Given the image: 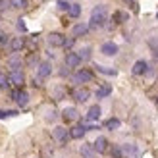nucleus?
<instances>
[{
	"instance_id": "obj_34",
	"label": "nucleus",
	"mask_w": 158,
	"mask_h": 158,
	"mask_svg": "<svg viewBox=\"0 0 158 158\" xmlns=\"http://www.w3.org/2000/svg\"><path fill=\"white\" fill-rule=\"evenodd\" d=\"M8 43V39H6V35L2 33V31H0V44H6Z\"/></svg>"
},
{
	"instance_id": "obj_24",
	"label": "nucleus",
	"mask_w": 158,
	"mask_h": 158,
	"mask_svg": "<svg viewBox=\"0 0 158 158\" xmlns=\"http://www.w3.org/2000/svg\"><path fill=\"white\" fill-rule=\"evenodd\" d=\"M68 14H69V18H79V14H81V6H79V4H72L69 10H68Z\"/></svg>"
},
{
	"instance_id": "obj_11",
	"label": "nucleus",
	"mask_w": 158,
	"mask_h": 158,
	"mask_svg": "<svg viewBox=\"0 0 158 158\" xmlns=\"http://www.w3.org/2000/svg\"><path fill=\"white\" fill-rule=\"evenodd\" d=\"M89 33V25L87 23H77V25H73L72 27V37H83V35H87Z\"/></svg>"
},
{
	"instance_id": "obj_27",
	"label": "nucleus",
	"mask_w": 158,
	"mask_h": 158,
	"mask_svg": "<svg viewBox=\"0 0 158 158\" xmlns=\"http://www.w3.org/2000/svg\"><path fill=\"white\" fill-rule=\"evenodd\" d=\"M97 69H98L100 73H106V75H116L118 73L116 69H110V68H104V66H97Z\"/></svg>"
},
{
	"instance_id": "obj_8",
	"label": "nucleus",
	"mask_w": 158,
	"mask_h": 158,
	"mask_svg": "<svg viewBox=\"0 0 158 158\" xmlns=\"http://www.w3.org/2000/svg\"><path fill=\"white\" fill-rule=\"evenodd\" d=\"M64 62H66V68L72 69V68H79V64H81V58L77 56V52H68Z\"/></svg>"
},
{
	"instance_id": "obj_35",
	"label": "nucleus",
	"mask_w": 158,
	"mask_h": 158,
	"mask_svg": "<svg viewBox=\"0 0 158 158\" xmlns=\"http://www.w3.org/2000/svg\"><path fill=\"white\" fill-rule=\"evenodd\" d=\"M37 62V58H35V54H31V56L27 58V64H35Z\"/></svg>"
},
{
	"instance_id": "obj_21",
	"label": "nucleus",
	"mask_w": 158,
	"mask_h": 158,
	"mask_svg": "<svg viewBox=\"0 0 158 158\" xmlns=\"http://www.w3.org/2000/svg\"><path fill=\"white\" fill-rule=\"evenodd\" d=\"M8 64H10V68H12V72L14 69H21V60H19V56L18 54H14V56L8 60Z\"/></svg>"
},
{
	"instance_id": "obj_31",
	"label": "nucleus",
	"mask_w": 158,
	"mask_h": 158,
	"mask_svg": "<svg viewBox=\"0 0 158 158\" xmlns=\"http://www.w3.org/2000/svg\"><path fill=\"white\" fill-rule=\"evenodd\" d=\"M58 8H60V10H69V6H72V4H69L68 2V0H58Z\"/></svg>"
},
{
	"instance_id": "obj_29",
	"label": "nucleus",
	"mask_w": 158,
	"mask_h": 158,
	"mask_svg": "<svg viewBox=\"0 0 158 158\" xmlns=\"http://www.w3.org/2000/svg\"><path fill=\"white\" fill-rule=\"evenodd\" d=\"M8 116H18V112L15 110H0V120H4Z\"/></svg>"
},
{
	"instance_id": "obj_22",
	"label": "nucleus",
	"mask_w": 158,
	"mask_h": 158,
	"mask_svg": "<svg viewBox=\"0 0 158 158\" xmlns=\"http://www.w3.org/2000/svg\"><path fill=\"white\" fill-rule=\"evenodd\" d=\"M104 127H106V129H110V131H114V129L120 127V120H118V118H110V120H106Z\"/></svg>"
},
{
	"instance_id": "obj_32",
	"label": "nucleus",
	"mask_w": 158,
	"mask_h": 158,
	"mask_svg": "<svg viewBox=\"0 0 158 158\" xmlns=\"http://www.w3.org/2000/svg\"><path fill=\"white\" fill-rule=\"evenodd\" d=\"M73 44H75V37H68V39H66V43H64L66 48H72Z\"/></svg>"
},
{
	"instance_id": "obj_2",
	"label": "nucleus",
	"mask_w": 158,
	"mask_h": 158,
	"mask_svg": "<svg viewBox=\"0 0 158 158\" xmlns=\"http://www.w3.org/2000/svg\"><path fill=\"white\" fill-rule=\"evenodd\" d=\"M68 137H69V131L66 127H62V125H58V127L52 129V139L56 141L58 145H66L68 143Z\"/></svg>"
},
{
	"instance_id": "obj_30",
	"label": "nucleus",
	"mask_w": 158,
	"mask_h": 158,
	"mask_svg": "<svg viewBox=\"0 0 158 158\" xmlns=\"http://www.w3.org/2000/svg\"><path fill=\"white\" fill-rule=\"evenodd\" d=\"M112 158H125L122 152V147H114L112 148Z\"/></svg>"
},
{
	"instance_id": "obj_15",
	"label": "nucleus",
	"mask_w": 158,
	"mask_h": 158,
	"mask_svg": "<svg viewBox=\"0 0 158 158\" xmlns=\"http://www.w3.org/2000/svg\"><path fill=\"white\" fill-rule=\"evenodd\" d=\"M122 152H123V156L133 158V156H137V154H139V148H137V145L125 143V145H122Z\"/></svg>"
},
{
	"instance_id": "obj_12",
	"label": "nucleus",
	"mask_w": 158,
	"mask_h": 158,
	"mask_svg": "<svg viewBox=\"0 0 158 158\" xmlns=\"http://www.w3.org/2000/svg\"><path fill=\"white\" fill-rule=\"evenodd\" d=\"M93 147H94V152H106L108 151V139L106 137H98L97 141L93 143Z\"/></svg>"
},
{
	"instance_id": "obj_16",
	"label": "nucleus",
	"mask_w": 158,
	"mask_h": 158,
	"mask_svg": "<svg viewBox=\"0 0 158 158\" xmlns=\"http://www.w3.org/2000/svg\"><path fill=\"white\" fill-rule=\"evenodd\" d=\"M23 46H25V39H23V37H14L12 41H10V48H12V52H15V54H18Z\"/></svg>"
},
{
	"instance_id": "obj_18",
	"label": "nucleus",
	"mask_w": 158,
	"mask_h": 158,
	"mask_svg": "<svg viewBox=\"0 0 158 158\" xmlns=\"http://www.w3.org/2000/svg\"><path fill=\"white\" fill-rule=\"evenodd\" d=\"M110 93H112V85H110V83H104V85H100V87H98L94 94H97V98H106Z\"/></svg>"
},
{
	"instance_id": "obj_13",
	"label": "nucleus",
	"mask_w": 158,
	"mask_h": 158,
	"mask_svg": "<svg viewBox=\"0 0 158 158\" xmlns=\"http://www.w3.org/2000/svg\"><path fill=\"white\" fill-rule=\"evenodd\" d=\"M62 118H64L66 122H75V120H79V112H77V108H73V106L66 108V110H64V114H62Z\"/></svg>"
},
{
	"instance_id": "obj_17",
	"label": "nucleus",
	"mask_w": 158,
	"mask_h": 158,
	"mask_svg": "<svg viewBox=\"0 0 158 158\" xmlns=\"http://www.w3.org/2000/svg\"><path fill=\"white\" fill-rule=\"evenodd\" d=\"M98 118H100V106L98 104H94L87 110V122H97Z\"/></svg>"
},
{
	"instance_id": "obj_25",
	"label": "nucleus",
	"mask_w": 158,
	"mask_h": 158,
	"mask_svg": "<svg viewBox=\"0 0 158 158\" xmlns=\"http://www.w3.org/2000/svg\"><path fill=\"white\" fill-rule=\"evenodd\" d=\"M129 19V15L125 14V12H116L114 14V23H123V21H127Z\"/></svg>"
},
{
	"instance_id": "obj_9",
	"label": "nucleus",
	"mask_w": 158,
	"mask_h": 158,
	"mask_svg": "<svg viewBox=\"0 0 158 158\" xmlns=\"http://www.w3.org/2000/svg\"><path fill=\"white\" fill-rule=\"evenodd\" d=\"M100 52L104 54V56H116L118 54V44L116 43H102V46H100Z\"/></svg>"
},
{
	"instance_id": "obj_23",
	"label": "nucleus",
	"mask_w": 158,
	"mask_h": 158,
	"mask_svg": "<svg viewBox=\"0 0 158 158\" xmlns=\"http://www.w3.org/2000/svg\"><path fill=\"white\" fill-rule=\"evenodd\" d=\"M81 154H83L85 158H93V154H94V147H93V145H83V147H81Z\"/></svg>"
},
{
	"instance_id": "obj_20",
	"label": "nucleus",
	"mask_w": 158,
	"mask_h": 158,
	"mask_svg": "<svg viewBox=\"0 0 158 158\" xmlns=\"http://www.w3.org/2000/svg\"><path fill=\"white\" fill-rule=\"evenodd\" d=\"M77 56L81 58V62H87V60H91V46H83V48L77 52Z\"/></svg>"
},
{
	"instance_id": "obj_26",
	"label": "nucleus",
	"mask_w": 158,
	"mask_h": 158,
	"mask_svg": "<svg viewBox=\"0 0 158 158\" xmlns=\"http://www.w3.org/2000/svg\"><path fill=\"white\" fill-rule=\"evenodd\" d=\"M10 6L18 8V10H23V8H27V0H10Z\"/></svg>"
},
{
	"instance_id": "obj_14",
	"label": "nucleus",
	"mask_w": 158,
	"mask_h": 158,
	"mask_svg": "<svg viewBox=\"0 0 158 158\" xmlns=\"http://www.w3.org/2000/svg\"><path fill=\"white\" fill-rule=\"evenodd\" d=\"M147 68H148V64H147L145 60H137L135 64H133L131 72H133V75H143V73L147 72Z\"/></svg>"
},
{
	"instance_id": "obj_28",
	"label": "nucleus",
	"mask_w": 158,
	"mask_h": 158,
	"mask_svg": "<svg viewBox=\"0 0 158 158\" xmlns=\"http://www.w3.org/2000/svg\"><path fill=\"white\" fill-rule=\"evenodd\" d=\"M10 85V79H8L6 73H0V89H6V87Z\"/></svg>"
},
{
	"instance_id": "obj_10",
	"label": "nucleus",
	"mask_w": 158,
	"mask_h": 158,
	"mask_svg": "<svg viewBox=\"0 0 158 158\" xmlns=\"http://www.w3.org/2000/svg\"><path fill=\"white\" fill-rule=\"evenodd\" d=\"M85 133H87V127L83 123H77V125H73V127L69 129V137L72 139H83Z\"/></svg>"
},
{
	"instance_id": "obj_5",
	"label": "nucleus",
	"mask_w": 158,
	"mask_h": 158,
	"mask_svg": "<svg viewBox=\"0 0 158 158\" xmlns=\"http://www.w3.org/2000/svg\"><path fill=\"white\" fill-rule=\"evenodd\" d=\"M72 97H73L77 102H87V100H89V97H91V93H89V89H87V87H77V89L72 91Z\"/></svg>"
},
{
	"instance_id": "obj_3",
	"label": "nucleus",
	"mask_w": 158,
	"mask_h": 158,
	"mask_svg": "<svg viewBox=\"0 0 158 158\" xmlns=\"http://www.w3.org/2000/svg\"><path fill=\"white\" fill-rule=\"evenodd\" d=\"M72 81L75 85H81V83H89L93 81V72H89V69H77V72L73 73Z\"/></svg>"
},
{
	"instance_id": "obj_33",
	"label": "nucleus",
	"mask_w": 158,
	"mask_h": 158,
	"mask_svg": "<svg viewBox=\"0 0 158 158\" xmlns=\"http://www.w3.org/2000/svg\"><path fill=\"white\" fill-rule=\"evenodd\" d=\"M18 29L21 31V33H25V31H27V29H25V23H23V19H18Z\"/></svg>"
},
{
	"instance_id": "obj_19",
	"label": "nucleus",
	"mask_w": 158,
	"mask_h": 158,
	"mask_svg": "<svg viewBox=\"0 0 158 158\" xmlns=\"http://www.w3.org/2000/svg\"><path fill=\"white\" fill-rule=\"evenodd\" d=\"M15 102H18L21 108H25V106L29 104V94H27L25 91H19V93H18V98H15Z\"/></svg>"
},
{
	"instance_id": "obj_1",
	"label": "nucleus",
	"mask_w": 158,
	"mask_h": 158,
	"mask_svg": "<svg viewBox=\"0 0 158 158\" xmlns=\"http://www.w3.org/2000/svg\"><path fill=\"white\" fill-rule=\"evenodd\" d=\"M106 15H108V10H106V6H94L93 8V12H91V23H89V29H100V27H104V23H106Z\"/></svg>"
},
{
	"instance_id": "obj_6",
	"label": "nucleus",
	"mask_w": 158,
	"mask_h": 158,
	"mask_svg": "<svg viewBox=\"0 0 158 158\" xmlns=\"http://www.w3.org/2000/svg\"><path fill=\"white\" fill-rule=\"evenodd\" d=\"M50 73H52V66H50V62H41V64L37 66V77L46 79Z\"/></svg>"
},
{
	"instance_id": "obj_7",
	"label": "nucleus",
	"mask_w": 158,
	"mask_h": 158,
	"mask_svg": "<svg viewBox=\"0 0 158 158\" xmlns=\"http://www.w3.org/2000/svg\"><path fill=\"white\" fill-rule=\"evenodd\" d=\"M46 43H48L50 46H64L66 37L62 35V33H50L48 37H46Z\"/></svg>"
},
{
	"instance_id": "obj_4",
	"label": "nucleus",
	"mask_w": 158,
	"mask_h": 158,
	"mask_svg": "<svg viewBox=\"0 0 158 158\" xmlns=\"http://www.w3.org/2000/svg\"><path fill=\"white\" fill-rule=\"evenodd\" d=\"M8 79H10V83H12L14 87H18V89H21L23 83H25V75H23L21 69H14V72H10Z\"/></svg>"
}]
</instances>
